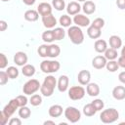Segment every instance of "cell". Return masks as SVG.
<instances>
[{"instance_id": "51", "label": "cell", "mask_w": 125, "mask_h": 125, "mask_svg": "<svg viewBox=\"0 0 125 125\" xmlns=\"http://www.w3.org/2000/svg\"><path fill=\"white\" fill-rule=\"evenodd\" d=\"M121 56L125 58V46L122 47V50H121Z\"/></svg>"}, {"instance_id": "2", "label": "cell", "mask_w": 125, "mask_h": 125, "mask_svg": "<svg viewBox=\"0 0 125 125\" xmlns=\"http://www.w3.org/2000/svg\"><path fill=\"white\" fill-rule=\"evenodd\" d=\"M67 35H68L70 41L75 45H80L84 41V33H83L81 27L78 25L69 26V28L67 30Z\"/></svg>"}, {"instance_id": "34", "label": "cell", "mask_w": 125, "mask_h": 125, "mask_svg": "<svg viewBox=\"0 0 125 125\" xmlns=\"http://www.w3.org/2000/svg\"><path fill=\"white\" fill-rule=\"evenodd\" d=\"M6 72L9 76V78H11V79H15L19 76V69L15 66H9L6 70Z\"/></svg>"}, {"instance_id": "19", "label": "cell", "mask_w": 125, "mask_h": 125, "mask_svg": "<svg viewBox=\"0 0 125 125\" xmlns=\"http://www.w3.org/2000/svg\"><path fill=\"white\" fill-rule=\"evenodd\" d=\"M48 113L51 117H60L62 114V106L60 104H53L49 107Z\"/></svg>"}, {"instance_id": "50", "label": "cell", "mask_w": 125, "mask_h": 125, "mask_svg": "<svg viewBox=\"0 0 125 125\" xmlns=\"http://www.w3.org/2000/svg\"><path fill=\"white\" fill-rule=\"evenodd\" d=\"M47 124H52V125H55V122L54 121H50V120H47L44 122V125H47Z\"/></svg>"}, {"instance_id": "45", "label": "cell", "mask_w": 125, "mask_h": 125, "mask_svg": "<svg viewBox=\"0 0 125 125\" xmlns=\"http://www.w3.org/2000/svg\"><path fill=\"white\" fill-rule=\"evenodd\" d=\"M117 62H118V65H119L120 67H123V68H125V58H124V57L120 56V57L118 58V61H117Z\"/></svg>"}, {"instance_id": "36", "label": "cell", "mask_w": 125, "mask_h": 125, "mask_svg": "<svg viewBox=\"0 0 125 125\" xmlns=\"http://www.w3.org/2000/svg\"><path fill=\"white\" fill-rule=\"evenodd\" d=\"M52 5L57 11H62L65 8L64 0H52Z\"/></svg>"}, {"instance_id": "21", "label": "cell", "mask_w": 125, "mask_h": 125, "mask_svg": "<svg viewBox=\"0 0 125 125\" xmlns=\"http://www.w3.org/2000/svg\"><path fill=\"white\" fill-rule=\"evenodd\" d=\"M82 9L86 15H92L96 11V5L92 1H86V2H84Z\"/></svg>"}, {"instance_id": "3", "label": "cell", "mask_w": 125, "mask_h": 125, "mask_svg": "<svg viewBox=\"0 0 125 125\" xmlns=\"http://www.w3.org/2000/svg\"><path fill=\"white\" fill-rule=\"evenodd\" d=\"M119 118V112L117 111V109L115 108H107L102 111V113L100 114V119L103 123L105 124H109V123H113L115 122L117 119Z\"/></svg>"}, {"instance_id": "38", "label": "cell", "mask_w": 125, "mask_h": 125, "mask_svg": "<svg viewBox=\"0 0 125 125\" xmlns=\"http://www.w3.org/2000/svg\"><path fill=\"white\" fill-rule=\"evenodd\" d=\"M37 52H38V55H39L40 57H42V58L48 57V45L43 44V45L39 46Z\"/></svg>"}, {"instance_id": "25", "label": "cell", "mask_w": 125, "mask_h": 125, "mask_svg": "<svg viewBox=\"0 0 125 125\" xmlns=\"http://www.w3.org/2000/svg\"><path fill=\"white\" fill-rule=\"evenodd\" d=\"M61 53V49L58 45L56 44H51L48 46V57L49 58H56L60 55Z\"/></svg>"}, {"instance_id": "44", "label": "cell", "mask_w": 125, "mask_h": 125, "mask_svg": "<svg viewBox=\"0 0 125 125\" xmlns=\"http://www.w3.org/2000/svg\"><path fill=\"white\" fill-rule=\"evenodd\" d=\"M9 124L10 125H21V120L19 119V118H12V119H10Z\"/></svg>"}, {"instance_id": "32", "label": "cell", "mask_w": 125, "mask_h": 125, "mask_svg": "<svg viewBox=\"0 0 125 125\" xmlns=\"http://www.w3.org/2000/svg\"><path fill=\"white\" fill-rule=\"evenodd\" d=\"M42 39L44 42H47V43H51L55 40L54 38V33H53V30H46L42 33Z\"/></svg>"}, {"instance_id": "16", "label": "cell", "mask_w": 125, "mask_h": 125, "mask_svg": "<svg viewBox=\"0 0 125 125\" xmlns=\"http://www.w3.org/2000/svg\"><path fill=\"white\" fill-rule=\"evenodd\" d=\"M37 11H38L39 15H41L42 17H43V16H47V15L52 14V6H51L49 3L43 2V3H40V4L38 5Z\"/></svg>"}, {"instance_id": "11", "label": "cell", "mask_w": 125, "mask_h": 125, "mask_svg": "<svg viewBox=\"0 0 125 125\" xmlns=\"http://www.w3.org/2000/svg\"><path fill=\"white\" fill-rule=\"evenodd\" d=\"M14 62L19 66H23L27 62V55L24 52H17L14 56Z\"/></svg>"}, {"instance_id": "27", "label": "cell", "mask_w": 125, "mask_h": 125, "mask_svg": "<svg viewBox=\"0 0 125 125\" xmlns=\"http://www.w3.org/2000/svg\"><path fill=\"white\" fill-rule=\"evenodd\" d=\"M96 112H97V110L95 109V107H94V105L92 104V103L91 104H87L86 105H84V107H83V113L86 115V116H93V115H95L96 114Z\"/></svg>"}, {"instance_id": "49", "label": "cell", "mask_w": 125, "mask_h": 125, "mask_svg": "<svg viewBox=\"0 0 125 125\" xmlns=\"http://www.w3.org/2000/svg\"><path fill=\"white\" fill-rule=\"evenodd\" d=\"M35 1H36V0H22V2H23L25 5H27V6L33 5V4L35 3Z\"/></svg>"}, {"instance_id": "28", "label": "cell", "mask_w": 125, "mask_h": 125, "mask_svg": "<svg viewBox=\"0 0 125 125\" xmlns=\"http://www.w3.org/2000/svg\"><path fill=\"white\" fill-rule=\"evenodd\" d=\"M117 51L115 50V49H113V48H107L106 49V51L104 52V57L106 58V60H108V61H113V60H115L116 58H117Z\"/></svg>"}, {"instance_id": "33", "label": "cell", "mask_w": 125, "mask_h": 125, "mask_svg": "<svg viewBox=\"0 0 125 125\" xmlns=\"http://www.w3.org/2000/svg\"><path fill=\"white\" fill-rule=\"evenodd\" d=\"M29 103L31 105L33 106H37V105H40L42 104V97L38 94H34L31 96L30 100H29Z\"/></svg>"}, {"instance_id": "12", "label": "cell", "mask_w": 125, "mask_h": 125, "mask_svg": "<svg viewBox=\"0 0 125 125\" xmlns=\"http://www.w3.org/2000/svg\"><path fill=\"white\" fill-rule=\"evenodd\" d=\"M77 80L81 85H87L90 83L91 74L88 70H80L77 75Z\"/></svg>"}, {"instance_id": "42", "label": "cell", "mask_w": 125, "mask_h": 125, "mask_svg": "<svg viewBox=\"0 0 125 125\" xmlns=\"http://www.w3.org/2000/svg\"><path fill=\"white\" fill-rule=\"evenodd\" d=\"M17 100H18V103H19L20 107H21V106H24V105H26V104H27V98H26L25 96H23V95L18 96V97H17Z\"/></svg>"}, {"instance_id": "53", "label": "cell", "mask_w": 125, "mask_h": 125, "mask_svg": "<svg viewBox=\"0 0 125 125\" xmlns=\"http://www.w3.org/2000/svg\"><path fill=\"white\" fill-rule=\"evenodd\" d=\"M1 1H3V2H7V1H10V0H1Z\"/></svg>"}, {"instance_id": "9", "label": "cell", "mask_w": 125, "mask_h": 125, "mask_svg": "<svg viewBox=\"0 0 125 125\" xmlns=\"http://www.w3.org/2000/svg\"><path fill=\"white\" fill-rule=\"evenodd\" d=\"M106 62H107L106 58L104 56H102V55L96 56L92 60V65L96 69H102V68H104L106 65Z\"/></svg>"}, {"instance_id": "23", "label": "cell", "mask_w": 125, "mask_h": 125, "mask_svg": "<svg viewBox=\"0 0 125 125\" xmlns=\"http://www.w3.org/2000/svg\"><path fill=\"white\" fill-rule=\"evenodd\" d=\"M94 48H95V51L98 52V53H104L107 49V44L104 40L103 39H99L95 42L94 44Z\"/></svg>"}, {"instance_id": "41", "label": "cell", "mask_w": 125, "mask_h": 125, "mask_svg": "<svg viewBox=\"0 0 125 125\" xmlns=\"http://www.w3.org/2000/svg\"><path fill=\"white\" fill-rule=\"evenodd\" d=\"M9 76L6 71H0V85H5L8 82Z\"/></svg>"}, {"instance_id": "20", "label": "cell", "mask_w": 125, "mask_h": 125, "mask_svg": "<svg viewBox=\"0 0 125 125\" xmlns=\"http://www.w3.org/2000/svg\"><path fill=\"white\" fill-rule=\"evenodd\" d=\"M39 18V13L38 11H35V10H27L25 13H24V19L25 21H36Z\"/></svg>"}, {"instance_id": "22", "label": "cell", "mask_w": 125, "mask_h": 125, "mask_svg": "<svg viewBox=\"0 0 125 125\" xmlns=\"http://www.w3.org/2000/svg\"><path fill=\"white\" fill-rule=\"evenodd\" d=\"M101 33H102L101 32V29L93 26L92 24L90 26H88V28H87V34L92 39H98L101 36Z\"/></svg>"}, {"instance_id": "26", "label": "cell", "mask_w": 125, "mask_h": 125, "mask_svg": "<svg viewBox=\"0 0 125 125\" xmlns=\"http://www.w3.org/2000/svg\"><path fill=\"white\" fill-rule=\"evenodd\" d=\"M21 73L26 77H31L35 73V67L32 64H24L21 68Z\"/></svg>"}, {"instance_id": "47", "label": "cell", "mask_w": 125, "mask_h": 125, "mask_svg": "<svg viewBox=\"0 0 125 125\" xmlns=\"http://www.w3.org/2000/svg\"><path fill=\"white\" fill-rule=\"evenodd\" d=\"M7 27H8L7 22L5 21H0V30L1 31H5Z\"/></svg>"}, {"instance_id": "35", "label": "cell", "mask_w": 125, "mask_h": 125, "mask_svg": "<svg viewBox=\"0 0 125 125\" xmlns=\"http://www.w3.org/2000/svg\"><path fill=\"white\" fill-rule=\"evenodd\" d=\"M105 67H106V69H107L108 71H110V72H115V71L119 68V65H118V62L113 60V61L107 62Z\"/></svg>"}, {"instance_id": "39", "label": "cell", "mask_w": 125, "mask_h": 125, "mask_svg": "<svg viewBox=\"0 0 125 125\" xmlns=\"http://www.w3.org/2000/svg\"><path fill=\"white\" fill-rule=\"evenodd\" d=\"M92 25L95 26V27H97V28L102 29V28L104 27V19H102V18H97V19H95V20L93 21Z\"/></svg>"}, {"instance_id": "18", "label": "cell", "mask_w": 125, "mask_h": 125, "mask_svg": "<svg viewBox=\"0 0 125 125\" xmlns=\"http://www.w3.org/2000/svg\"><path fill=\"white\" fill-rule=\"evenodd\" d=\"M86 92L91 97H97L100 94V87L97 83H89L86 85Z\"/></svg>"}, {"instance_id": "31", "label": "cell", "mask_w": 125, "mask_h": 125, "mask_svg": "<svg viewBox=\"0 0 125 125\" xmlns=\"http://www.w3.org/2000/svg\"><path fill=\"white\" fill-rule=\"evenodd\" d=\"M30 114H31V110L26 105L20 107V109H19V115H20L21 118L26 119V118H28L30 116Z\"/></svg>"}, {"instance_id": "46", "label": "cell", "mask_w": 125, "mask_h": 125, "mask_svg": "<svg viewBox=\"0 0 125 125\" xmlns=\"http://www.w3.org/2000/svg\"><path fill=\"white\" fill-rule=\"evenodd\" d=\"M116 5L120 10L125 9V0H116Z\"/></svg>"}, {"instance_id": "1", "label": "cell", "mask_w": 125, "mask_h": 125, "mask_svg": "<svg viewBox=\"0 0 125 125\" xmlns=\"http://www.w3.org/2000/svg\"><path fill=\"white\" fill-rule=\"evenodd\" d=\"M57 85V80L53 75H48L45 77L41 87H40V92L44 97H51L54 93L55 87Z\"/></svg>"}, {"instance_id": "17", "label": "cell", "mask_w": 125, "mask_h": 125, "mask_svg": "<svg viewBox=\"0 0 125 125\" xmlns=\"http://www.w3.org/2000/svg\"><path fill=\"white\" fill-rule=\"evenodd\" d=\"M112 97L115 100L121 101L125 99V87L124 86H116L112 90Z\"/></svg>"}, {"instance_id": "13", "label": "cell", "mask_w": 125, "mask_h": 125, "mask_svg": "<svg viewBox=\"0 0 125 125\" xmlns=\"http://www.w3.org/2000/svg\"><path fill=\"white\" fill-rule=\"evenodd\" d=\"M42 22L46 28H53L57 24V20L52 14H50L42 17Z\"/></svg>"}, {"instance_id": "8", "label": "cell", "mask_w": 125, "mask_h": 125, "mask_svg": "<svg viewBox=\"0 0 125 125\" xmlns=\"http://www.w3.org/2000/svg\"><path fill=\"white\" fill-rule=\"evenodd\" d=\"M18 107H20V105H19V103H18L17 98H15V99H12V100L8 103V104L5 105V107L3 108V112H4L8 117H11Z\"/></svg>"}, {"instance_id": "48", "label": "cell", "mask_w": 125, "mask_h": 125, "mask_svg": "<svg viewBox=\"0 0 125 125\" xmlns=\"http://www.w3.org/2000/svg\"><path fill=\"white\" fill-rule=\"evenodd\" d=\"M118 79H119V81H120L121 83L125 84V71H122V72L119 73V75H118Z\"/></svg>"}, {"instance_id": "15", "label": "cell", "mask_w": 125, "mask_h": 125, "mask_svg": "<svg viewBox=\"0 0 125 125\" xmlns=\"http://www.w3.org/2000/svg\"><path fill=\"white\" fill-rule=\"evenodd\" d=\"M68 83H69V79L66 75H61L59 77L58 80V89L60 92H65L68 88Z\"/></svg>"}, {"instance_id": "52", "label": "cell", "mask_w": 125, "mask_h": 125, "mask_svg": "<svg viewBox=\"0 0 125 125\" xmlns=\"http://www.w3.org/2000/svg\"><path fill=\"white\" fill-rule=\"evenodd\" d=\"M77 1H79V2H84V1H86V0H77Z\"/></svg>"}, {"instance_id": "6", "label": "cell", "mask_w": 125, "mask_h": 125, "mask_svg": "<svg viewBox=\"0 0 125 125\" xmlns=\"http://www.w3.org/2000/svg\"><path fill=\"white\" fill-rule=\"evenodd\" d=\"M64 117L71 123H76L81 118V112L74 106H67L64 109Z\"/></svg>"}, {"instance_id": "7", "label": "cell", "mask_w": 125, "mask_h": 125, "mask_svg": "<svg viewBox=\"0 0 125 125\" xmlns=\"http://www.w3.org/2000/svg\"><path fill=\"white\" fill-rule=\"evenodd\" d=\"M85 96V89L82 86H72L68 90V97L73 101L81 100Z\"/></svg>"}, {"instance_id": "10", "label": "cell", "mask_w": 125, "mask_h": 125, "mask_svg": "<svg viewBox=\"0 0 125 125\" xmlns=\"http://www.w3.org/2000/svg\"><path fill=\"white\" fill-rule=\"evenodd\" d=\"M73 21L76 25H78L80 27H86V26H89V24H90L89 18L84 15H81V14L75 15L73 18Z\"/></svg>"}, {"instance_id": "40", "label": "cell", "mask_w": 125, "mask_h": 125, "mask_svg": "<svg viewBox=\"0 0 125 125\" xmlns=\"http://www.w3.org/2000/svg\"><path fill=\"white\" fill-rule=\"evenodd\" d=\"M7 64H8V59H7V57L5 56V54L1 53L0 54V68L1 69L5 68L7 66Z\"/></svg>"}, {"instance_id": "4", "label": "cell", "mask_w": 125, "mask_h": 125, "mask_svg": "<svg viewBox=\"0 0 125 125\" xmlns=\"http://www.w3.org/2000/svg\"><path fill=\"white\" fill-rule=\"evenodd\" d=\"M61 67L58 61H43L40 63V68L44 73H54L57 72Z\"/></svg>"}, {"instance_id": "24", "label": "cell", "mask_w": 125, "mask_h": 125, "mask_svg": "<svg viewBox=\"0 0 125 125\" xmlns=\"http://www.w3.org/2000/svg\"><path fill=\"white\" fill-rule=\"evenodd\" d=\"M109 45H110L111 48L117 50L122 46V40L117 35H111L109 37Z\"/></svg>"}, {"instance_id": "30", "label": "cell", "mask_w": 125, "mask_h": 125, "mask_svg": "<svg viewBox=\"0 0 125 125\" xmlns=\"http://www.w3.org/2000/svg\"><path fill=\"white\" fill-rule=\"evenodd\" d=\"M53 33H54L55 40H62L65 36V32H64V30H63L62 27H56L53 30Z\"/></svg>"}, {"instance_id": "37", "label": "cell", "mask_w": 125, "mask_h": 125, "mask_svg": "<svg viewBox=\"0 0 125 125\" xmlns=\"http://www.w3.org/2000/svg\"><path fill=\"white\" fill-rule=\"evenodd\" d=\"M92 104L94 105V107H95V109H96L97 111L102 110V109L104 108V101L101 100V99H96V100H94V101L92 102Z\"/></svg>"}, {"instance_id": "14", "label": "cell", "mask_w": 125, "mask_h": 125, "mask_svg": "<svg viewBox=\"0 0 125 125\" xmlns=\"http://www.w3.org/2000/svg\"><path fill=\"white\" fill-rule=\"evenodd\" d=\"M80 10H81L80 5L78 4V2H75V1L69 2L66 6V12L70 16H75V15L79 14Z\"/></svg>"}, {"instance_id": "43", "label": "cell", "mask_w": 125, "mask_h": 125, "mask_svg": "<svg viewBox=\"0 0 125 125\" xmlns=\"http://www.w3.org/2000/svg\"><path fill=\"white\" fill-rule=\"evenodd\" d=\"M8 119H9V117L3 112V110L0 112V122H1V124L2 125H5L7 122H8Z\"/></svg>"}, {"instance_id": "5", "label": "cell", "mask_w": 125, "mask_h": 125, "mask_svg": "<svg viewBox=\"0 0 125 125\" xmlns=\"http://www.w3.org/2000/svg\"><path fill=\"white\" fill-rule=\"evenodd\" d=\"M40 87L41 84L37 79H30L23 84L22 92L25 95H32L36 93L38 90H40Z\"/></svg>"}, {"instance_id": "29", "label": "cell", "mask_w": 125, "mask_h": 125, "mask_svg": "<svg viewBox=\"0 0 125 125\" xmlns=\"http://www.w3.org/2000/svg\"><path fill=\"white\" fill-rule=\"evenodd\" d=\"M59 21H60V24H61L62 27H69L70 24H71V22H72V20L70 19L69 16H67V15H62V16H61Z\"/></svg>"}]
</instances>
